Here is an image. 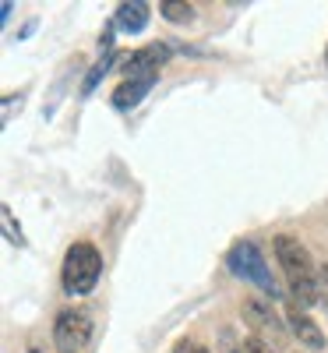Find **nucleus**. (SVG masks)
I'll return each instance as SVG.
<instances>
[{
  "label": "nucleus",
  "mask_w": 328,
  "mask_h": 353,
  "mask_svg": "<svg viewBox=\"0 0 328 353\" xmlns=\"http://www.w3.org/2000/svg\"><path fill=\"white\" fill-rule=\"evenodd\" d=\"M276 258H279V269L286 272L293 301H300L304 307L318 304L321 301V279H318V269H314L307 248L296 237H289V233H279L276 237Z\"/></svg>",
  "instance_id": "1"
},
{
  "label": "nucleus",
  "mask_w": 328,
  "mask_h": 353,
  "mask_svg": "<svg viewBox=\"0 0 328 353\" xmlns=\"http://www.w3.org/2000/svg\"><path fill=\"white\" fill-rule=\"evenodd\" d=\"M99 276H103V254L96 251V244H88V241L71 244L64 254V269H61L64 290L74 293V297H85V293L96 290Z\"/></svg>",
  "instance_id": "2"
},
{
  "label": "nucleus",
  "mask_w": 328,
  "mask_h": 353,
  "mask_svg": "<svg viewBox=\"0 0 328 353\" xmlns=\"http://www.w3.org/2000/svg\"><path fill=\"white\" fill-rule=\"evenodd\" d=\"M229 269H233V276L236 279H244V283H251V286H258L261 293H268V297H279V283H276V276H272V269H268V261L261 258V251L251 244V241H240V244H233V251H229Z\"/></svg>",
  "instance_id": "3"
},
{
  "label": "nucleus",
  "mask_w": 328,
  "mask_h": 353,
  "mask_svg": "<svg viewBox=\"0 0 328 353\" xmlns=\"http://www.w3.org/2000/svg\"><path fill=\"white\" fill-rule=\"evenodd\" d=\"M92 339V314L85 307H64L53 321V343L61 353H78Z\"/></svg>",
  "instance_id": "4"
},
{
  "label": "nucleus",
  "mask_w": 328,
  "mask_h": 353,
  "mask_svg": "<svg viewBox=\"0 0 328 353\" xmlns=\"http://www.w3.org/2000/svg\"><path fill=\"white\" fill-rule=\"evenodd\" d=\"M244 321L251 325V336L261 339V343L272 339V346H279L283 336H286L279 314H272V307H268L265 301H258V297H247V301H244Z\"/></svg>",
  "instance_id": "5"
},
{
  "label": "nucleus",
  "mask_w": 328,
  "mask_h": 353,
  "mask_svg": "<svg viewBox=\"0 0 328 353\" xmlns=\"http://www.w3.org/2000/svg\"><path fill=\"white\" fill-rule=\"evenodd\" d=\"M286 325H289V332L300 339L307 350H325L328 343H325V332L318 329V321L307 314V307L300 304V301H289L286 304Z\"/></svg>",
  "instance_id": "6"
},
{
  "label": "nucleus",
  "mask_w": 328,
  "mask_h": 353,
  "mask_svg": "<svg viewBox=\"0 0 328 353\" xmlns=\"http://www.w3.org/2000/svg\"><path fill=\"white\" fill-rule=\"evenodd\" d=\"M166 57H170V50L163 43H152V46L131 53L124 61V71H127V78H156L159 68L166 64Z\"/></svg>",
  "instance_id": "7"
},
{
  "label": "nucleus",
  "mask_w": 328,
  "mask_h": 353,
  "mask_svg": "<svg viewBox=\"0 0 328 353\" xmlns=\"http://www.w3.org/2000/svg\"><path fill=\"white\" fill-rule=\"evenodd\" d=\"M152 85H156V78H127V81H121V88L113 92V110H134L148 96Z\"/></svg>",
  "instance_id": "8"
},
{
  "label": "nucleus",
  "mask_w": 328,
  "mask_h": 353,
  "mask_svg": "<svg viewBox=\"0 0 328 353\" xmlns=\"http://www.w3.org/2000/svg\"><path fill=\"white\" fill-rule=\"evenodd\" d=\"M148 18H152V11H148L145 0H131V4H121V8H116L113 25L124 28V32H145Z\"/></svg>",
  "instance_id": "9"
},
{
  "label": "nucleus",
  "mask_w": 328,
  "mask_h": 353,
  "mask_svg": "<svg viewBox=\"0 0 328 353\" xmlns=\"http://www.w3.org/2000/svg\"><path fill=\"white\" fill-rule=\"evenodd\" d=\"M159 14H163L166 21H173V25H187V21H194V8L184 4V0H163V4H159Z\"/></svg>",
  "instance_id": "10"
},
{
  "label": "nucleus",
  "mask_w": 328,
  "mask_h": 353,
  "mask_svg": "<svg viewBox=\"0 0 328 353\" xmlns=\"http://www.w3.org/2000/svg\"><path fill=\"white\" fill-rule=\"evenodd\" d=\"M110 64H113V50L103 53V61H99L92 71H88V78H85V85H81V96H92V92H96V85L103 81V74L110 71Z\"/></svg>",
  "instance_id": "11"
},
{
  "label": "nucleus",
  "mask_w": 328,
  "mask_h": 353,
  "mask_svg": "<svg viewBox=\"0 0 328 353\" xmlns=\"http://www.w3.org/2000/svg\"><path fill=\"white\" fill-rule=\"evenodd\" d=\"M0 216H4V226H8V241H11V244H18V248H25V237H21V226L14 223V212L8 209V205H4V209H0Z\"/></svg>",
  "instance_id": "12"
},
{
  "label": "nucleus",
  "mask_w": 328,
  "mask_h": 353,
  "mask_svg": "<svg viewBox=\"0 0 328 353\" xmlns=\"http://www.w3.org/2000/svg\"><path fill=\"white\" fill-rule=\"evenodd\" d=\"M173 353H208L201 343H194V339H176L173 343Z\"/></svg>",
  "instance_id": "13"
},
{
  "label": "nucleus",
  "mask_w": 328,
  "mask_h": 353,
  "mask_svg": "<svg viewBox=\"0 0 328 353\" xmlns=\"http://www.w3.org/2000/svg\"><path fill=\"white\" fill-rule=\"evenodd\" d=\"M14 106L21 110L25 106V96H8L4 99V121H11V117H14Z\"/></svg>",
  "instance_id": "14"
},
{
  "label": "nucleus",
  "mask_w": 328,
  "mask_h": 353,
  "mask_svg": "<svg viewBox=\"0 0 328 353\" xmlns=\"http://www.w3.org/2000/svg\"><path fill=\"white\" fill-rule=\"evenodd\" d=\"M247 353H276V350L268 346V343H261V339H254V336H251V339H247Z\"/></svg>",
  "instance_id": "15"
},
{
  "label": "nucleus",
  "mask_w": 328,
  "mask_h": 353,
  "mask_svg": "<svg viewBox=\"0 0 328 353\" xmlns=\"http://www.w3.org/2000/svg\"><path fill=\"white\" fill-rule=\"evenodd\" d=\"M28 353H43V346H39V343H32V346H28Z\"/></svg>",
  "instance_id": "16"
},
{
  "label": "nucleus",
  "mask_w": 328,
  "mask_h": 353,
  "mask_svg": "<svg viewBox=\"0 0 328 353\" xmlns=\"http://www.w3.org/2000/svg\"><path fill=\"white\" fill-rule=\"evenodd\" d=\"M325 64H328V46H325Z\"/></svg>",
  "instance_id": "17"
}]
</instances>
